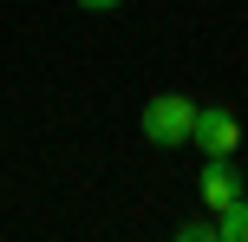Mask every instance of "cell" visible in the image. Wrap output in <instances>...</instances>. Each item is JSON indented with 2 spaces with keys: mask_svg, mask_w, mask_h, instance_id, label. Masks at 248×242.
Here are the masks:
<instances>
[{
  "mask_svg": "<svg viewBox=\"0 0 248 242\" xmlns=\"http://www.w3.org/2000/svg\"><path fill=\"white\" fill-rule=\"evenodd\" d=\"M242 242H248V203H242Z\"/></svg>",
  "mask_w": 248,
  "mask_h": 242,
  "instance_id": "6",
  "label": "cell"
},
{
  "mask_svg": "<svg viewBox=\"0 0 248 242\" xmlns=\"http://www.w3.org/2000/svg\"><path fill=\"white\" fill-rule=\"evenodd\" d=\"M189 125H196V98H183V92H157V98L144 105V138L157 144V151L189 144Z\"/></svg>",
  "mask_w": 248,
  "mask_h": 242,
  "instance_id": "1",
  "label": "cell"
},
{
  "mask_svg": "<svg viewBox=\"0 0 248 242\" xmlns=\"http://www.w3.org/2000/svg\"><path fill=\"white\" fill-rule=\"evenodd\" d=\"M196 196L209 210H229V203H242L248 196V183H242V170H235V157H202V177H196Z\"/></svg>",
  "mask_w": 248,
  "mask_h": 242,
  "instance_id": "3",
  "label": "cell"
},
{
  "mask_svg": "<svg viewBox=\"0 0 248 242\" xmlns=\"http://www.w3.org/2000/svg\"><path fill=\"white\" fill-rule=\"evenodd\" d=\"M176 242H216V229H209V223H183V229H176Z\"/></svg>",
  "mask_w": 248,
  "mask_h": 242,
  "instance_id": "4",
  "label": "cell"
},
{
  "mask_svg": "<svg viewBox=\"0 0 248 242\" xmlns=\"http://www.w3.org/2000/svg\"><path fill=\"white\" fill-rule=\"evenodd\" d=\"M85 13H111V7H124V0H78Z\"/></svg>",
  "mask_w": 248,
  "mask_h": 242,
  "instance_id": "5",
  "label": "cell"
},
{
  "mask_svg": "<svg viewBox=\"0 0 248 242\" xmlns=\"http://www.w3.org/2000/svg\"><path fill=\"white\" fill-rule=\"evenodd\" d=\"M189 144H196L202 157H235V151H242V118L229 112V105H196Z\"/></svg>",
  "mask_w": 248,
  "mask_h": 242,
  "instance_id": "2",
  "label": "cell"
}]
</instances>
